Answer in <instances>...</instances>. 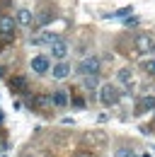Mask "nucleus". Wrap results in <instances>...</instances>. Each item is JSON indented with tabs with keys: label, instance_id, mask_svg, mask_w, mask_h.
Instances as JSON below:
<instances>
[{
	"label": "nucleus",
	"instance_id": "nucleus-22",
	"mask_svg": "<svg viewBox=\"0 0 155 157\" xmlns=\"http://www.w3.org/2000/svg\"><path fill=\"white\" fill-rule=\"evenodd\" d=\"M2 118H5V114H2V111H0V123H2Z\"/></svg>",
	"mask_w": 155,
	"mask_h": 157
},
{
	"label": "nucleus",
	"instance_id": "nucleus-3",
	"mask_svg": "<svg viewBox=\"0 0 155 157\" xmlns=\"http://www.w3.org/2000/svg\"><path fill=\"white\" fill-rule=\"evenodd\" d=\"M136 51H138V53H153L155 51V39L150 34H138V36H136Z\"/></svg>",
	"mask_w": 155,
	"mask_h": 157
},
{
	"label": "nucleus",
	"instance_id": "nucleus-17",
	"mask_svg": "<svg viewBox=\"0 0 155 157\" xmlns=\"http://www.w3.org/2000/svg\"><path fill=\"white\" fill-rule=\"evenodd\" d=\"M131 12H133V7H121V10H116L114 15H109V17H124V20H126Z\"/></svg>",
	"mask_w": 155,
	"mask_h": 157
},
{
	"label": "nucleus",
	"instance_id": "nucleus-4",
	"mask_svg": "<svg viewBox=\"0 0 155 157\" xmlns=\"http://www.w3.org/2000/svg\"><path fill=\"white\" fill-rule=\"evenodd\" d=\"M58 39H61V36H58L56 32H37L29 41H32L34 46H51V44L58 41Z\"/></svg>",
	"mask_w": 155,
	"mask_h": 157
},
{
	"label": "nucleus",
	"instance_id": "nucleus-6",
	"mask_svg": "<svg viewBox=\"0 0 155 157\" xmlns=\"http://www.w3.org/2000/svg\"><path fill=\"white\" fill-rule=\"evenodd\" d=\"M32 70H34L37 75L49 73V70H51V60H49V56H34V58H32Z\"/></svg>",
	"mask_w": 155,
	"mask_h": 157
},
{
	"label": "nucleus",
	"instance_id": "nucleus-14",
	"mask_svg": "<svg viewBox=\"0 0 155 157\" xmlns=\"http://www.w3.org/2000/svg\"><path fill=\"white\" fill-rule=\"evenodd\" d=\"M49 104H54V101H51V97H44V94H39V97L34 99V106H39V109H44V106H49Z\"/></svg>",
	"mask_w": 155,
	"mask_h": 157
},
{
	"label": "nucleus",
	"instance_id": "nucleus-12",
	"mask_svg": "<svg viewBox=\"0 0 155 157\" xmlns=\"http://www.w3.org/2000/svg\"><path fill=\"white\" fill-rule=\"evenodd\" d=\"M119 82L126 87H133V70L131 68H121L119 70Z\"/></svg>",
	"mask_w": 155,
	"mask_h": 157
},
{
	"label": "nucleus",
	"instance_id": "nucleus-11",
	"mask_svg": "<svg viewBox=\"0 0 155 157\" xmlns=\"http://www.w3.org/2000/svg\"><path fill=\"white\" fill-rule=\"evenodd\" d=\"M10 87L17 90V92H27L29 90V82H27V78H22V75H15V78H10Z\"/></svg>",
	"mask_w": 155,
	"mask_h": 157
},
{
	"label": "nucleus",
	"instance_id": "nucleus-1",
	"mask_svg": "<svg viewBox=\"0 0 155 157\" xmlns=\"http://www.w3.org/2000/svg\"><path fill=\"white\" fill-rule=\"evenodd\" d=\"M78 73H80L82 78H87V75H97V73H99V58L90 56V58L80 60V65H78Z\"/></svg>",
	"mask_w": 155,
	"mask_h": 157
},
{
	"label": "nucleus",
	"instance_id": "nucleus-9",
	"mask_svg": "<svg viewBox=\"0 0 155 157\" xmlns=\"http://www.w3.org/2000/svg\"><path fill=\"white\" fill-rule=\"evenodd\" d=\"M51 101H54V106H58V109H66V106H68V94H66V90H56V92L51 94Z\"/></svg>",
	"mask_w": 155,
	"mask_h": 157
},
{
	"label": "nucleus",
	"instance_id": "nucleus-13",
	"mask_svg": "<svg viewBox=\"0 0 155 157\" xmlns=\"http://www.w3.org/2000/svg\"><path fill=\"white\" fill-rule=\"evenodd\" d=\"M150 109H155V97H143L141 101H138V114H143V111H150Z\"/></svg>",
	"mask_w": 155,
	"mask_h": 157
},
{
	"label": "nucleus",
	"instance_id": "nucleus-15",
	"mask_svg": "<svg viewBox=\"0 0 155 157\" xmlns=\"http://www.w3.org/2000/svg\"><path fill=\"white\" fill-rule=\"evenodd\" d=\"M51 17H54V15H51V12H49V10H44V12H41V15H39V20H37V24H39V27H44V24H49V22H51Z\"/></svg>",
	"mask_w": 155,
	"mask_h": 157
},
{
	"label": "nucleus",
	"instance_id": "nucleus-20",
	"mask_svg": "<svg viewBox=\"0 0 155 157\" xmlns=\"http://www.w3.org/2000/svg\"><path fill=\"white\" fill-rule=\"evenodd\" d=\"M133 24H138V17H131V15H129V17H126V27H133Z\"/></svg>",
	"mask_w": 155,
	"mask_h": 157
},
{
	"label": "nucleus",
	"instance_id": "nucleus-18",
	"mask_svg": "<svg viewBox=\"0 0 155 157\" xmlns=\"http://www.w3.org/2000/svg\"><path fill=\"white\" fill-rule=\"evenodd\" d=\"M133 155L136 152L131 150V147H119V150L114 152V157H133Z\"/></svg>",
	"mask_w": 155,
	"mask_h": 157
},
{
	"label": "nucleus",
	"instance_id": "nucleus-7",
	"mask_svg": "<svg viewBox=\"0 0 155 157\" xmlns=\"http://www.w3.org/2000/svg\"><path fill=\"white\" fill-rule=\"evenodd\" d=\"M68 51H70V46H68L63 39H58V41L51 44V56H54L56 60H63L66 56H68Z\"/></svg>",
	"mask_w": 155,
	"mask_h": 157
},
{
	"label": "nucleus",
	"instance_id": "nucleus-2",
	"mask_svg": "<svg viewBox=\"0 0 155 157\" xmlns=\"http://www.w3.org/2000/svg\"><path fill=\"white\" fill-rule=\"evenodd\" d=\"M99 101L107 104V106L116 104V101H119V90H116L114 85H102V87H99Z\"/></svg>",
	"mask_w": 155,
	"mask_h": 157
},
{
	"label": "nucleus",
	"instance_id": "nucleus-21",
	"mask_svg": "<svg viewBox=\"0 0 155 157\" xmlns=\"http://www.w3.org/2000/svg\"><path fill=\"white\" fill-rule=\"evenodd\" d=\"M73 157H95L92 152H87V150H80V152H75Z\"/></svg>",
	"mask_w": 155,
	"mask_h": 157
},
{
	"label": "nucleus",
	"instance_id": "nucleus-8",
	"mask_svg": "<svg viewBox=\"0 0 155 157\" xmlns=\"http://www.w3.org/2000/svg\"><path fill=\"white\" fill-rule=\"evenodd\" d=\"M51 75H54V80H66L68 75H70V65L63 63V60H58L56 68H51Z\"/></svg>",
	"mask_w": 155,
	"mask_h": 157
},
{
	"label": "nucleus",
	"instance_id": "nucleus-23",
	"mask_svg": "<svg viewBox=\"0 0 155 157\" xmlns=\"http://www.w3.org/2000/svg\"><path fill=\"white\" fill-rule=\"evenodd\" d=\"M133 157H148V155H133Z\"/></svg>",
	"mask_w": 155,
	"mask_h": 157
},
{
	"label": "nucleus",
	"instance_id": "nucleus-16",
	"mask_svg": "<svg viewBox=\"0 0 155 157\" xmlns=\"http://www.w3.org/2000/svg\"><path fill=\"white\" fill-rule=\"evenodd\" d=\"M143 70H145L148 75H153V78H155V58L145 60V63H143Z\"/></svg>",
	"mask_w": 155,
	"mask_h": 157
},
{
	"label": "nucleus",
	"instance_id": "nucleus-10",
	"mask_svg": "<svg viewBox=\"0 0 155 157\" xmlns=\"http://www.w3.org/2000/svg\"><path fill=\"white\" fill-rule=\"evenodd\" d=\"M32 22H34V15H32V10H27V7L17 10V24H22V27H29Z\"/></svg>",
	"mask_w": 155,
	"mask_h": 157
},
{
	"label": "nucleus",
	"instance_id": "nucleus-19",
	"mask_svg": "<svg viewBox=\"0 0 155 157\" xmlns=\"http://www.w3.org/2000/svg\"><path fill=\"white\" fill-rule=\"evenodd\" d=\"M73 104H75L78 109H82V106H85V99L82 97H73Z\"/></svg>",
	"mask_w": 155,
	"mask_h": 157
},
{
	"label": "nucleus",
	"instance_id": "nucleus-5",
	"mask_svg": "<svg viewBox=\"0 0 155 157\" xmlns=\"http://www.w3.org/2000/svg\"><path fill=\"white\" fill-rule=\"evenodd\" d=\"M15 27H17V22L12 20V17H7V15H2V17H0V36H2V39H12Z\"/></svg>",
	"mask_w": 155,
	"mask_h": 157
}]
</instances>
